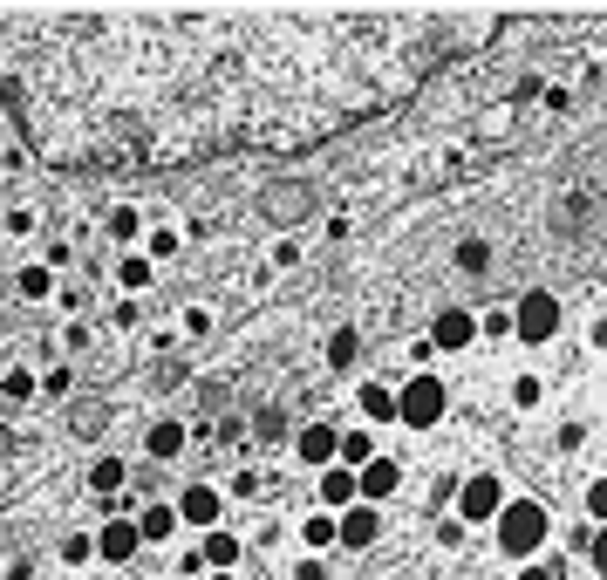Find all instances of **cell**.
Instances as JSON below:
<instances>
[{"label":"cell","mask_w":607,"mask_h":580,"mask_svg":"<svg viewBox=\"0 0 607 580\" xmlns=\"http://www.w3.org/2000/svg\"><path fill=\"white\" fill-rule=\"evenodd\" d=\"M430 14H7L0 96L55 164L151 171L307 144L410 89Z\"/></svg>","instance_id":"1"},{"label":"cell","mask_w":607,"mask_h":580,"mask_svg":"<svg viewBox=\"0 0 607 580\" xmlns=\"http://www.w3.org/2000/svg\"><path fill=\"white\" fill-rule=\"evenodd\" d=\"M539 540H546V505L519 499L498 512V553H532Z\"/></svg>","instance_id":"2"},{"label":"cell","mask_w":607,"mask_h":580,"mask_svg":"<svg viewBox=\"0 0 607 580\" xmlns=\"http://www.w3.org/2000/svg\"><path fill=\"white\" fill-rule=\"evenodd\" d=\"M396 417H403L410 430H430L437 417H444V383H437V376H410L403 396H396Z\"/></svg>","instance_id":"3"},{"label":"cell","mask_w":607,"mask_h":580,"mask_svg":"<svg viewBox=\"0 0 607 580\" xmlns=\"http://www.w3.org/2000/svg\"><path fill=\"white\" fill-rule=\"evenodd\" d=\"M553 328H560V301H553V287H532L519 314H512V335L519 342H553Z\"/></svg>","instance_id":"4"},{"label":"cell","mask_w":607,"mask_h":580,"mask_svg":"<svg viewBox=\"0 0 607 580\" xmlns=\"http://www.w3.org/2000/svg\"><path fill=\"white\" fill-rule=\"evenodd\" d=\"M457 505H464V519H498V512H505V492H498V478H464Z\"/></svg>","instance_id":"5"},{"label":"cell","mask_w":607,"mask_h":580,"mask_svg":"<svg viewBox=\"0 0 607 580\" xmlns=\"http://www.w3.org/2000/svg\"><path fill=\"white\" fill-rule=\"evenodd\" d=\"M355 499H362V471L328 464V471H321V505H328V512H342V505H355Z\"/></svg>","instance_id":"6"},{"label":"cell","mask_w":607,"mask_h":580,"mask_svg":"<svg viewBox=\"0 0 607 580\" xmlns=\"http://www.w3.org/2000/svg\"><path fill=\"white\" fill-rule=\"evenodd\" d=\"M294 451H301L307 464H335V451H342V430H335V424H307L301 437H294Z\"/></svg>","instance_id":"7"},{"label":"cell","mask_w":607,"mask_h":580,"mask_svg":"<svg viewBox=\"0 0 607 580\" xmlns=\"http://www.w3.org/2000/svg\"><path fill=\"white\" fill-rule=\"evenodd\" d=\"M471 335H478V321H471L464 308H444L437 321H430V348H464Z\"/></svg>","instance_id":"8"},{"label":"cell","mask_w":607,"mask_h":580,"mask_svg":"<svg viewBox=\"0 0 607 580\" xmlns=\"http://www.w3.org/2000/svg\"><path fill=\"white\" fill-rule=\"evenodd\" d=\"M137 546H144V533H137V526H123V519H110V526L96 533V553H103L110 567H123V560H130Z\"/></svg>","instance_id":"9"},{"label":"cell","mask_w":607,"mask_h":580,"mask_svg":"<svg viewBox=\"0 0 607 580\" xmlns=\"http://www.w3.org/2000/svg\"><path fill=\"white\" fill-rule=\"evenodd\" d=\"M376 533H382L376 505H348L342 512V546H376Z\"/></svg>","instance_id":"10"},{"label":"cell","mask_w":607,"mask_h":580,"mask_svg":"<svg viewBox=\"0 0 607 580\" xmlns=\"http://www.w3.org/2000/svg\"><path fill=\"white\" fill-rule=\"evenodd\" d=\"M403 485V471H396V458H376V464H362V499L376 505V499H389Z\"/></svg>","instance_id":"11"},{"label":"cell","mask_w":607,"mask_h":580,"mask_svg":"<svg viewBox=\"0 0 607 580\" xmlns=\"http://www.w3.org/2000/svg\"><path fill=\"white\" fill-rule=\"evenodd\" d=\"M178 519H191V526H212V519H219V492H212V485H191L185 499H178Z\"/></svg>","instance_id":"12"},{"label":"cell","mask_w":607,"mask_h":580,"mask_svg":"<svg viewBox=\"0 0 607 580\" xmlns=\"http://www.w3.org/2000/svg\"><path fill=\"white\" fill-rule=\"evenodd\" d=\"M335 464H348V471H355V464H376V437H369V430H342Z\"/></svg>","instance_id":"13"},{"label":"cell","mask_w":607,"mask_h":580,"mask_svg":"<svg viewBox=\"0 0 607 580\" xmlns=\"http://www.w3.org/2000/svg\"><path fill=\"white\" fill-rule=\"evenodd\" d=\"M130 485V471H123V458H103L96 471H89V492H103V499H116Z\"/></svg>","instance_id":"14"},{"label":"cell","mask_w":607,"mask_h":580,"mask_svg":"<svg viewBox=\"0 0 607 580\" xmlns=\"http://www.w3.org/2000/svg\"><path fill=\"white\" fill-rule=\"evenodd\" d=\"M137 533H144V540H171V533H178V505H151V512L137 519Z\"/></svg>","instance_id":"15"},{"label":"cell","mask_w":607,"mask_h":580,"mask_svg":"<svg viewBox=\"0 0 607 580\" xmlns=\"http://www.w3.org/2000/svg\"><path fill=\"white\" fill-rule=\"evenodd\" d=\"M48 287H55V273H48V267H21V280H14L21 301H48Z\"/></svg>","instance_id":"16"},{"label":"cell","mask_w":607,"mask_h":580,"mask_svg":"<svg viewBox=\"0 0 607 580\" xmlns=\"http://www.w3.org/2000/svg\"><path fill=\"white\" fill-rule=\"evenodd\" d=\"M362 417H376V424H389V417H396V396H389L382 383H369V389H362Z\"/></svg>","instance_id":"17"},{"label":"cell","mask_w":607,"mask_h":580,"mask_svg":"<svg viewBox=\"0 0 607 580\" xmlns=\"http://www.w3.org/2000/svg\"><path fill=\"white\" fill-rule=\"evenodd\" d=\"M205 560H212L219 574H232V560H239V540H232V533H212V540H205Z\"/></svg>","instance_id":"18"},{"label":"cell","mask_w":607,"mask_h":580,"mask_svg":"<svg viewBox=\"0 0 607 580\" xmlns=\"http://www.w3.org/2000/svg\"><path fill=\"white\" fill-rule=\"evenodd\" d=\"M301 540H307V546H335V540H342V526L321 512V519H307V526H301Z\"/></svg>","instance_id":"19"},{"label":"cell","mask_w":607,"mask_h":580,"mask_svg":"<svg viewBox=\"0 0 607 580\" xmlns=\"http://www.w3.org/2000/svg\"><path fill=\"white\" fill-rule=\"evenodd\" d=\"M178 444H185V424H157L151 430V458H171Z\"/></svg>","instance_id":"20"},{"label":"cell","mask_w":607,"mask_h":580,"mask_svg":"<svg viewBox=\"0 0 607 580\" xmlns=\"http://www.w3.org/2000/svg\"><path fill=\"white\" fill-rule=\"evenodd\" d=\"M457 267H464V273H485V267H492V253H485L478 239H464V246H457Z\"/></svg>","instance_id":"21"},{"label":"cell","mask_w":607,"mask_h":580,"mask_svg":"<svg viewBox=\"0 0 607 580\" xmlns=\"http://www.w3.org/2000/svg\"><path fill=\"white\" fill-rule=\"evenodd\" d=\"M116 280H123V287H151V260H123Z\"/></svg>","instance_id":"22"},{"label":"cell","mask_w":607,"mask_h":580,"mask_svg":"<svg viewBox=\"0 0 607 580\" xmlns=\"http://www.w3.org/2000/svg\"><path fill=\"white\" fill-rule=\"evenodd\" d=\"M137 232V205H116L110 212V239H130Z\"/></svg>","instance_id":"23"},{"label":"cell","mask_w":607,"mask_h":580,"mask_svg":"<svg viewBox=\"0 0 607 580\" xmlns=\"http://www.w3.org/2000/svg\"><path fill=\"white\" fill-rule=\"evenodd\" d=\"M539 396H546V389H539V376H519V383H512V403H519V410H532Z\"/></svg>","instance_id":"24"},{"label":"cell","mask_w":607,"mask_h":580,"mask_svg":"<svg viewBox=\"0 0 607 580\" xmlns=\"http://www.w3.org/2000/svg\"><path fill=\"white\" fill-rule=\"evenodd\" d=\"M328 362H335V369H342V362H355V335H348V328L328 342Z\"/></svg>","instance_id":"25"},{"label":"cell","mask_w":607,"mask_h":580,"mask_svg":"<svg viewBox=\"0 0 607 580\" xmlns=\"http://www.w3.org/2000/svg\"><path fill=\"white\" fill-rule=\"evenodd\" d=\"M7 396H14V403L35 396V376H28V369H7Z\"/></svg>","instance_id":"26"},{"label":"cell","mask_w":607,"mask_h":580,"mask_svg":"<svg viewBox=\"0 0 607 580\" xmlns=\"http://www.w3.org/2000/svg\"><path fill=\"white\" fill-rule=\"evenodd\" d=\"M171 253H178V232H171V226L151 232V260H171Z\"/></svg>","instance_id":"27"},{"label":"cell","mask_w":607,"mask_h":580,"mask_svg":"<svg viewBox=\"0 0 607 580\" xmlns=\"http://www.w3.org/2000/svg\"><path fill=\"white\" fill-rule=\"evenodd\" d=\"M89 553H96V540H82V533H69V540H62V560H89Z\"/></svg>","instance_id":"28"},{"label":"cell","mask_w":607,"mask_h":580,"mask_svg":"<svg viewBox=\"0 0 607 580\" xmlns=\"http://www.w3.org/2000/svg\"><path fill=\"white\" fill-rule=\"evenodd\" d=\"M587 512H594V519H607V478H594V485H587Z\"/></svg>","instance_id":"29"},{"label":"cell","mask_w":607,"mask_h":580,"mask_svg":"<svg viewBox=\"0 0 607 580\" xmlns=\"http://www.w3.org/2000/svg\"><path fill=\"white\" fill-rule=\"evenodd\" d=\"M587 553H594V567L607 574V533H601V540H587Z\"/></svg>","instance_id":"30"},{"label":"cell","mask_w":607,"mask_h":580,"mask_svg":"<svg viewBox=\"0 0 607 580\" xmlns=\"http://www.w3.org/2000/svg\"><path fill=\"white\" fill-rule=\"evenodd\" d=\"M519 580H553V567H526V574H519Z\"/></svg>","instance_id":"31"},{"label":"cell","mask_w":607,"mask_h":580,"mask_svg":"<svg viewBox=\"0 0 607 580\" xmlns=\"http://www.w3.org/2000/svg\"><path fill=\"white\" fill-rule=\"evenodd\" d=\"M594 342H601V348H607V314H601V321H594Z\"/></svg>","instance_id":"32"},{"label":"cell","mask_w":607,"mask_h":580,"mask_svg":"<svg viewBox=\"0 0 607 580\" xmlns=\"http://www.w3.org/2000/svg\"><path fill=\"white\" fill-rule=\"evenodd\" d=\"M212 580H232V574H212Z\"/></svg>","instance_id":"33"}]
</instances>
